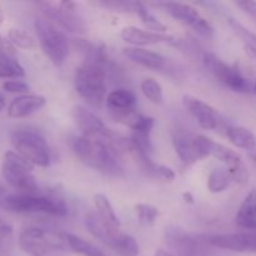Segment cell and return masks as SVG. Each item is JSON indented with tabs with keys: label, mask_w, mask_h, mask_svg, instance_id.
<instances>
[{
	"label": "cell",
	"mask_w": 256,
	"mask_h": 256,
	"mask_svg": "<svg viewBox=\"0 0 256 256\" xmlns=\"http://www.w3.org/2000/svg\"><path fill=\"white\" fill-rule=\"evenodd\" d=\"M125 139L116 134L112 138H75L72 142V152L78 159L106 176L124 178L122 154Z\"/></svg>",
	"instance_id": "6da1fadb"
},
{
	"label": "cell",
	"mask_w": 256,
	"mask_h": 256,
	"mask_svg": "<svg viewBox=\"0 0 256 256\" xmlns=\"http://www.w3.org/2000/svg\"><path fill=\"white\" fill-rule=\"evenodd\" d=\"M19 248L29 256H69L64 234L38 226L24 228L18 238Z\"/></svg>",
	"instance_id": "7a4b0ae2"
},
{
	"label": "cell",
	"mask_w": 256,
	"mask_h": 256,
	"mask_svg": "<svg viewBox=\"0 0 256 256\" xmlns=\"http://www.w3.org/2000/svg\"><path fill=\"white\" fill-rule=\"evenodd\" d=\"M2 208L18 214H45L66 216L68 208L59 198L36 194H8Z\"/></svg>",
	"instance_id": "3957f363"
},
{
	"label": "cell",
	"mask_w": 256,
	"mask_h": 256,
	"mask_svg": "<svg viewBox=\"0 0 256 256\" xmlns=\"http://www.w3.org/2000/svg\"><path fill=\"white\" fill-rule=\"evenodd\" d=\"M74 86L88 104L100 108L106 95V74L102 68L84 62L75 69Z\"/></svg>",
	"instance_id": "277c9868"
},
{
	"label": "cell",
	"mask_w": 256,
	"mask_h": 256,
	"mask_svg": "<svg viewBox=\"0 0 256 256\" xmlns=\"http://www.w3.org/2000/svg\"><path fill=\"white\" fill-rule=\"evenodd\" d=\"M10 142L22 159L32 166L46 168L50 165L52 152L42 134L34 130L20 129L10 134Z\"/></svg>",
	"instance_id": "5b68a950"
},
{
	"label": "cell",
	"mask_w": 256,
	"mask_h": 256,
	"mask_svg": "<svg viewBox=\"0 0 256 256\" xmlns=\"http://www.w3.org/2000/svg\"><path fill=\"white\" fill-rule=\"evenodd\" d=\"M34 26L45 56L54 66L62 68L69 56V42L64 32L45 18H38Z\"/></svg>",
	"instance_id": "8992f818"
},
{
	"label": "cell",
	"mask_w": 256,
	"mask_h": 256,
	"mask_svg": "<svg viewBox=\"0 0 256 256\" xmlns=\"http://www.w3.org/2000/svg\"><path fill=\"white\" fill-rule=\"evenodd\" d=\"M32 169L34 166L32 164L12 150L4 154L2 175L5 182L12 189L19 192V194H35L38 192V184Z\"/></svg>",
	"instance_id": "52a82bcc"
},
{
	"label": "cell",
	"mask_w": 256,
	"mask_h": 256,
	"mask_svg": "<svg viewBox=\"0 0 256 256\" xmlns=\"http://www.w3.org/2000/svg\"><path fill=\"white\" fill-rule=\"evenodd\" d=\"M202 62L205 68L222 84L236 92H248L252 89L249 80L244 76L236 65H229L222 62L214 52H204Z\"/></svg>",
	"instance_id": "ba28073f"
},
{
	"label": "cell",
	"mask_w": 256,
	"mask_h": 256,
	"mask_svg": "<svg viewBox=\"0 0 256 256\" xmlns=\"http://www.w3.org/2000/svg\"><path fill=\"white\" fill-rule=\"evenodd\" d=\"M165 239L166 244L182 256H204L212 246L209 238L178 226L166 228Z\"/></svg>",
	"instance_id": "9c48e42d"
},
{
	"label": "cell",
	"mask_w": 256,
	"mask_h": 256,
	"mask_svg": "<svg viewBox=\"0 0 256 256\" xmlns=\"http://www.w3.org/2000/svg\"><path fill=\"white\" fill-rule=\"evenodd\" d=\"M36 6L42 10L44 18L56 28L68 30L70 32H82L85 24L75 12V2H39Z\"/></svg>",
	"instance_id": "30bf717a"
},
{
	"label": "cell",
	"mask_w": 256,
	"mask_h": 256,
	"mask_svg": "<svg viewBox=\"0 0 256 256\" xmlns=\"http://www.w3.org/2000/svg\"><path fill=\"white\" fill-rule=\"evenodd\" d=\"M154 5L164 9L176 22H182L185 26L192 28L202 36L212 38L214 35L212 25L192 5L179 2H154Z\"/></svg>",
	"instance_id": "8fae6325"
},
{
	"label": "cell",
	"mask_w": 256,
	"mask_h": 256,
	"mask_svg": "<svg viewBox=\"0 0 256 256\" xmlns=\"http://www.w3.org/2000/svg\"><path fill=\"white\" fill-rule=\"evenodd\" d=\"M105 100L110 116L132 129L140 116V112H136V96L134 92L129 89L112 90Z\"/></svg>",
	"instance_id": "7c38bea8"
},
{
	"label": "cell",
	"mask_w": 256,
	"mask_h": 256,
	"mask_svg": "<svg viewBox=\"0 0 256 256\" xmlns=\"http://www.w3.org/2000/svg\"><path fill=\"white\" fill-rule=\"evenodd\" d=\"M194 149L199 160L212 156L226 165L229 172L245 168L242 156L236 152L232 150L225 145L214 142L205 135H194Z\"/></svg>",
	"instance_id": "4fadbf2b"
},
{
	"label": "cell",
	"mask_w": 256,
	"mask_h": 256,
	"mask_svg": "<svg viewBox=\"0 0 256 256\" xmlns=\"http://www.w3.org/2000/svg\"><path fill=\"white\" fill-rule=\"evenodd\" d=\"M70 115L82 136L99 139V138H112L115 135L100 118H98L94 112L82 105H74Z\"/></svg>",
	"instance_id": "5bb4252c"
},
{
	"label": "cell",
	"mask_w": 256,
	"mask_h": 256,
	"mask_svg": "<svg viewBox=\"0 0 256 256\" xmlns=\"http://www.w3.org/2000/svg\"><path fill=\"white\" fill-rule=\"evenodd\" d=\"M182 105L189 112V114L196 120L200 128L205 130H215L219 128L222 122L220 114L215 108H212L208 102L192 95H184Z\"/></svg>",
	"instance_id": "9a60e30c"
},
{
	"label": "cell",
	"mask_w": 256,
	"mask_h": 256,
	"mask_svg": "<svg viewBox=\"0 0 256 256\" xmlns=\"http://www.w3.org/2000/svg\"><path fill=\"white\" fill-rule=\"evenodd\" d=\"M212 246L235 252L256 254V232H232L209 236Z\"/></svg>",
	"instance_id": "2e32d148"
},
{
	"label": "cell",
	"mask_w": 256,
	"mask_h": 256,
	"mask_svg": "<svg viewBox=\"0 0 256 256\" xmlns=\"http://www.w3.org/2000/svg\"><path fill=\"white\" fill-rule=\"evenodd\" d=\"M120 36L128 44L132 45L134 48L146 46V45L166 44V42H175L174 36L168 32H155L150 30L140 29L138 26H125L120 32Z\"/></svg>",
	"instance_id": "e0dca14e"
},
{
	"label": "cell",
	"mask_w": 256,
	"mask_h": 256,
	"mask_svg": "<svg viewBox=\"0 0 256 256\" xmlns=\"http://www.w3.org/2000/svg\"><path fill=\"white\" fill-rule=\"evenodd\" d=\"M46 105V99L40 94H22L15 98L8 106V116L12 119H22Z\"/></svg>",
	"instance_id": "ac0fdd59"
},
{
	"label": "cell",
	"mask_w": 256,
	"mask_h": 256,
	"mask_svg": "<svg viewBox=\"0 0 256 256\" xmlns=\"http://www.w3.org/2000/svg\"><path fill=\"white\" fill-rule=\"evenodd\" d=\"M122 52H124V55L130 62L140 65V66L145 68V69L159 72V70L165 69V66H166V59L162 54H159V52H150V50H145L142 48L134 46L125 48Z\"/></svg>",
	"instance_id": "d6986e66"
},
{
	"label": "cell",
	"mask_w": 256,
	"mask_h": 256,
	"mask_svg": "<svg viewBox=\"0 0 256 256\" xmlns=\"http://www.w3.org/2000/svg\"><path fill=\"white\" fill-rule=\"evenodd\" d=\"M172 145L176 155L182 164L192 165L199 162L194 149V135L186 132L184 129H176L172 132Z\"/></svg>",
	"instance_id": "ffe728a7"
},
{
	"label": "cell",
	"mask_w": 256,
	"mask_h": 256,
	"mask_svg": "<svg viewBox=\"0 0 256 256\" xmlns=\"http://www.w3.org/2000/svg\"><path fill=\"white\" fill-rule=\"evenodd\" d=\"M238 226L248 230H256V188L250 190L240 205L235 216Z\"/></svg>",
	"instance_id": "44dd1931"
},
{
	"label": "cell",
	"mask_w": 256,
	"mask_h": 256,
	"mask_svg": "<svg viewBox=\"0 0 256 256\" xmlns=\"http://www.w3.org/2000/svg\"><path fill=\"white\" fill-rule=\"evenodd\" d=\"M226 136L229 142L239 149L248 152H254L256 149V136L246 128L238 125L229 126L226 129Z\"/></svg>",
	"instance_id": "7402d4cb"
},
{
	"label": "cell",
	"mask_w": 256,
	"mask_h": 256,
	"mask_svg": "<svg viewBox=\"0 0 256 256\" xmlns=\"http://www.w3.org/2000/svg\"><path fill=\"white\" fill-rule=\"evenodd\" d=\"M94 206L96 210V214L108 226L112 228L115 230H120V220L118 215L115 214L114 208L110 204L109 199L104 194H95L94 195Z\"/></svg>",
	"instance_id": "603a6c76"
},
{
	"label": "cell",
	"mask_w": 256,
	"mask_h": 256,
	"mask_svg": "<svg viewBox=\"0 0 256 256\" xmlns=\"http://www.w3.org/2000/svg\"><path fill=\"white\" fill-rule=\"evenodd\" d=\"M108 248L116 252L120 256H138L140 252L139 244L136 240L129 234H124V232H119L112 242L108 244Z\"/></svg>",
	"instance_id": "cb8c5ba5"
},
{
	"label": "cell",
	"mask_w": 256,
	"mask_h": 256,
	"mask_svg": "<svg viewBox=\"0 0 256 256\" xmlns=\"http://www.w3.org/2000/svg\"><path fill=\"white\" fill-rule=\"evenodd\" d=\"M62 234H64L68 246H69V250L72 252L82 256H106L99 248H96L88 240L82 239L78 235L70 234V232H62Z\"/></svg>",
	"instance_id": "d4e9b609"
},
{
	"label": "cell",
	"mask_w": 256,
	"mask_h": 256,
	"mask_svg": "<svg viewBox=\"0 0 256 256\" xmlns=\"http://www.w3.org/2000/svg\"><path fill=\"white\" fill-rule=\"evenodd\" d=\"M134 14H136L140 18V20L142 22V24L150 30V32H166V26L150 12L146 8V5L144 2H135V8H134Z\"/></svg>",
	"instance_id": "484cf974"
},
{
	"label": "cell",
	"mask_w": 256,
	"mask_h": 256,
	"mask_svg": "<svg viewBox=\"0 0 256 256\" xmlns=\"http://www.w3.org/2000/svg\"><path fill=\"white\" fill-rule=\"evenodd\" d=\"M230 182L232 178L226 169H214L208 176V190L212 194H219L229 188Z\"/></svg>",
	"instance_id": "4316f807"
},
{
	"label": "cell",
	"mask_w": 256,
	"mask_h": 256,
	"mask_svg": "<svg viewBox=\"0 0 256 256\" xmlns=\"http://www.w3.org/2000/svg\"><path fill=\"white\" fill-rule=\"evenodd\" d=\"M140 89H142L144 96L154 104H162L164 102V92H162V85L154 78H145L140 84Z\"/></svg>",
	"instance_id": "83f0119b"
},
{
	"label": "cell",
	"mask_w": 256,
	"mask_h": 256,
	"mask_svg": "<svg viewBox=\"0 0 256 256\" xmlns=\"http://www.w3.org/2000/svg\"><path fill=\"white\" fill-rule=\"evenodd\" d=\"M25 76L24 68L16 59L0 56V79H18Z\"/></svg>",
	"instance_id": "f1b7e54d"
},
{
	"label": "cell",
	"mask_w": 256,
	"mask_h": 256,
	"mask_svg": "<svg viewBox=\"0 0 256 256\" xmlns=\"http://www.w3.org/2000/svg\"><path fill=\"white\" fill-rule=\"evenodd\" d=\"M8 39L15 48H19V49L32 50L35 48V40L32 39V35L25 30L19 29V28L10 29L8 32Z\"/></svg>",
	"instance_id": "f546056e"
},
{
	"label": "cell",
	"mask_w": 256,
	"mask_h": 256,
	"mask_svg": "<svg viewBox=\"0 0 256 256\" xmlns=\"http://www.w3.org/2000/svg\"><path fill=\"white\" fill-rule=\"evenodd\" d=\"M138 222L144 226H152L160 216V212L156 206L150 204H138L135 205Z\"/></svg>",
	"instance_id": "4dcf8cb0"
},
{
	"label": "cell",
	"mask_w": 256,
	"mask_h": 256,
	"mask_svg": "<svg viewBox=\"0 0 256 256\" xmlns=\"http://www.w3.org/2000/svg\"><path fill=\"white\" fill-rule=\"evenodd\" d=\"M229 24L230 26L232 28V30L235 32V34L242 40L248 52L256 58V35L250 32L246 28L242 26V25L240 24V22H238L236 20L229 19Z\"/></svg>",
	"instance_id": "1f68e13d"
},
{
	"label": "cell",
	"mask_w": 256,
	"mask_h": 256,
	"mask_svg": "<svg viewBox=\"0 0 256 256\" xmlns=\"http://www.w3.org/2000/svg\"><path fill=\"white\" fill-rule=\"evenodd\" d=\"M12 239H14V229L9 222L0 216V252L9 249L12 244Z\"/></svg>",
	"instance_id": "d6a6232c"
},
{
	"label": "cell",
	"mask_w": 256,
	"mask_h": 256,
	"mask_svg": "<svg viewBox=\"0 0 256 256\" xmlns=\"http://www.w3.org/2000/svg\"><path fill=\"white\" fill-rule=\"evenodd\" d=\"M98 5L104 6L105 9H109L112 12H129L134 14L135 2H129V0H112V2H99Z\"/></svg>",
	"instance_id": "836d02e7"
},
{
	"label": "cell",
	"mask_w": 256,
	"mask_h": 256,
	"mask_svg": "<svg viewBox=\"0 0 256 256\" xmlns=\"http://www.w3.org/2000/svg\"><path fill=\"white\" fill-rule=\"evenodd\" d=\"M2 89L12 94H28L29 92V85L22 80H6L2 84Z\"/></svg>",
	"instance_id": "e575fe53"
},
{
	"label": "cell",
	"mask_w": 256,
	"mask_h": 256,
	"mask_svg": "<svg viewBox=\"0 0 256 256\" xmlns=\"http://www.w3.org/2000/svg\"><path fill=\"white\" fill-rule=\"evenodd\" d=\"M0 54L10 59H16V48L10 42L6 36L0 34Z\"/></svg>",
	"instance_id": "d590c367"
},
{
	"label": "cell",
	"mask_w": 256,
	"mask_h": 256,
	"mask_svg": "<svg viewBox=\"0 0 256 256\" xmlns=\"http://www.w3.org/2000/svg\"><path fill=\"white\" fill-rule=\"evenodd\" d=\"M156 176L162 178V179L168 180V182H172L176 178L174 170L172 168H168L165 165H158L156 168Z\"/></svg>",
	"instance_id": "8d00e7d4"
},
{
	"label": "cell",
	"mask_w": 256,
	"mask_h": 256,
	"mask_svg": "<svg viewBox=\"0 0 256 256\" xmlns=\"http://www.w3.org/2000/svg\"><path fill=\"white\" fill-rule=\"evenodd\" d=\"M235 5L256 22V2H236Z\"/></svg>",
	"instance_id": "74e56055"
},
{
	"label": "cell",
	"mask_w": 256,
	"mask_h": 256,
	"mask_svg": "<svg viewBox=\"0 0 256 256\" xmlns=\"http://www.w3.org/2000/svg\"><path fill=\"white\" fill-rule=\"evenodd\" d=\"M182 199H184V202H188V204H192V202H194V196H192V192H182Z\"/></svg>",
	"instance_id": "f35d334b"
},
{
	"label": "cell",
	"mask_w": 256,
	"mask_h": 256,
	"mask_svg": "<svg viewBox=\"0 0 256 256\" xmlns=\"http://www.w3.org/2000/svg\"><path fill=\"white\" fill-rule=\"evenodd\" d=\"M6 196H8L6 189H5V188L2 186V184H0V206H2V202H4V199H5V198H6Z\"/></svg>",
	"instance_id": "ab89813d"
},
{
	"label": "cell",
	"mask_w": 256,
	"mask_h": 256,
	"mask_svg": "<svg viewBox=\"0 0 256 256\" xmlns=\"http://www.w3.org/2000/svg\"><path fill=\"white\" fill-rule=\"evenodd\" d=\"M154 256H175V255L170 254V252H165V250H156V252H155Z\"/></svg>",
	"instance_id": "60d3db41"
},
{
	"label": "cell",
	"mask_w": 256,
	"mask_h": 256,
	"mask_svg": "<svg viewBox=\"0 0 256 256\" xmlns=\"http://www.w3.org/2000/svg\"><path fill=\"white\" fill-rule=\"evenodd\" d=\"M5 106H6V102H5V98L2 96V94H0V112H2V110L5 109Z\"/></svg>",
	"instance_id": "b9f144b4"
},
{
	"label": "cell",
	"mask_w": 256,
	"mask_h": 256,
	"mask_svg": "<svg viewBox=\"0 0 256 256\" xmlns=\"http://www.w3.org/2000/svg\"><path fill=\"white\" fill-rule=\"evenodd\" d=\"M2 22H4V12H2V6H0V25L2 24Z\"/></svg>",
	"instance_id": "7bdbcfd3"
},
{
	"label": "cell",
	"mask_w": 256,
	"mask_h": 256,
	"mask_svg": "<svg viewBox=\"0 0 256 256\" xmlns=\"http://www.w3.org/2000/svg\"><path fill=\"white\" fill-rule=\"evenodd\" d=\"M252 92H255V94H256V82H255V84H254V86H252Z\"/></svg>",
	"instance_id": "ee69618b"
},
{
	"label": "cell",
	"mask_w": 256,
	"mask_h": 256,
	"mask_svg": "<svg viewBox=\"0 0 256 256\" xmlns=\"http://www.w3.org/2000/svg\"><path fill=\"white\" fill-rule=\"evenodd\" d=\"M252 159H254L255 162H256V154H252Z\"/></svg>",
	"instance_id": "f6af8a7d"
},
{
	"label": "cell",
	"mask_w": 256,
	"mask_h": 256,
	"mask_svg": "<svg viewBox=\"0 0 256 256\" xmlns=\"http://www.w3.org/2000/svg\"><path fill=\"white\" fill-rule=\"evenodd\" d=\"M0 56H4V55H2V54H0Z\"/></svg>",
	"instance_id": "bcb514c9"
},
{
	"label": "cell",
	"mask_w": 256,
	"mask_h": 256,
	"mask_svg": "<svg viewBox=\"0 0 256 256\" xmlns=\"http://www.w3.org/2000/svg\"><path fill=\"white\" fill-rule=\"evenodd\" d=\"M0 256H2V255H0Z\"/></svg>",
	"instance_id": "7dc6e473"
}]
</instances>
